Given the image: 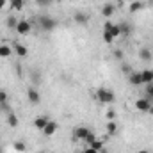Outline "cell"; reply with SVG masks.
<instances>
[{
	"label": "cell",
	"instance_id": "1",
	"mask_svg": "<svg viewBox=\"0 0 153 153\" xmlns=\"http://www.w3.org/2000/svg\"><path fill=\"white\" fill-rule=\"evenodd\" d=\"M96 100H98L100 103H103V105H111V103L116 100V96H114V93H112L111 89L100 87V89H96Z\"/></svg>",
	"mask_w": 153,
	"mask_h": 153
},
{
	"label": "cell",
	"instance_id": "2",
	"mask_svg": "<svg viewBox=\"0 0 153 153\" xmlns=\"http://www.w3.org/2000/svg\"><path fill=\"white\" fill-rule=\"evenodd\" d=\"M39 27H41V30H45V32H52L55 27H57V22H55V18H52V16H39Z\"/></svg>",
	"mask_w": 153,
	"mask_h": 153
},
{
	"label": "cell",
	"instance_id": "3",
	"mask_svg": "<svg viewBox=\"0 0 153 153\" xmlns=\"http://www.w3.org/2000/svg\"><path fill=\"white\" fill-rule=\"evenodd\" d=\"M14 30H16L20 36H29L30 30H32V23H30L29 20H18V25H16Z\"/></svg>",
	"mask_w": 153,
	"mask_h": 153
},
{
	"label": "cell",
	"instance_id": "4",
	"mask_svg": "<svg viewBox=\"0 0 153 153\" xmlns=\"http://www.w3.org/2000/svg\"><path fill=\"white\" fill-rule=\"evenodd\" d=\"M135 109L139 111V112H146L148 114V111H150V107H152L153 103H152V100H148L146 96L144 98H139V100H135Z\"/></svg>",
	"mask_w": 153,
	"mask_h": 153
},
{
	"label": "cell",
	"instance_id": "5",
	"mask_svg": "<svg viewBox=\"0 0 153 153\" xmlns=\"http://www.w3.org/2000/svg\"><path fill=\"white\" fill-rule=\"evenodd\" d=\"M27 98H29V102H30V103H34V105H38L39 102H41L39 91L36 89V87H29V89H27Z\"/></svg>",
	"mask_w": 153,
	"mask_h": 153
},
{
	"label": "cell",
	"instance_id": "6",
	"mask_svg": "<svg viewBox=\"0 0 153 153\" xmlns=\"http://www.w3.org/2000/svg\"><path fill=\"white\" fill-rule=\"evenodd\" d=\"M57 128H59V126H57V123L50 119V121H48V125H46V126H45L41 132H43V135H46V137H52V135L57 132Z\"/></svg>",
	"mask_w": 153,
	"mask_h": 153
},
{
	"label": "cell",
	"instance_id": "7",
	"mask_svg": "<svg viewBox=\"0 0 153 153\" xmlns=\"http://www.w3.org/2000/svg\"><path fill=\"white\" fill-rule=\"evenodd\" d=\"M87 134H89V128L87 126H76L75 130H73V137H75L76 141H84Z\"/></svg>",
	"mask_w": 153,
	"mask_h": 153
},
{
	"label": "cell",
	"instance_id": "8",
	"mask_svg": "<svg viewBox=\"0 0 153 153\" xmlns=\"http://www.w3.org/2000/svg\"><path fill=\"white\" fill-rule=\"evenodd\" d=\"M139 59L143 61V62H150L153 59V53L150 48H146V46H143V48H139Z\"/></svg>",
	"mask_w": 153,
	"mask_h": 153
},
{
	"label": "cell",
	"instance_id": "9",
	"mask_svg": "<svg viewBox=\"0 0 153 153\" xmlns=\"http://www.w3.org/2000/svg\"><path fill=\"white\" fill-rule=\"evenodd\" d=\"M73 22L78 23V25H85V23L89 22V16H87V13H80V11H76L75 14H73Z\"/></svg>",
	"mask_w": 153,
	"mask_h": 153
},
{
	"label": "cell",
	"instance_id": "10",
	"mask_svg": "<svg viewBox=\"0 0 153 153\" xmlns=\"http://www.w3.org/2000/svg\"><path fill=\"white\" fill-rule=\"evenodd\" d=\"M128 82L132 84V85H143V78H141V71H132L130 75H128Z\"/></svg>",
	"mask_w": 153,
	"mask_h": 153
},
{
	"label": "cell",
	"instance_id": "11",
	"mask_svg": "<svg viewBox=\"0 0 153 153\" xmlns=\"http://www.w3.org/2000/svg\"><path fill=\"white\" fill-rule=\"evenodd\" d=\"M48 121H50V117H48V116H38V117L34 119V126H36L38 130H43V128L48 125Z\"/></svg>",
	"mask_w": 153,
	"mask_h": 153
},
{
	"label": "cell",
	"instance_id": "12",
	"mask_svg": "<svg viewBox=\"0 0 153 153\" xmlns=\"http://www.w3.org/2000/svg\"><path fill=\"white\" fill-rule=\"evenodd\" d=\"M13 52H14L18 57H27V53H29L27 46H25V45H20V43H16V45L13 46Z\"/></svg>",
	"mask_w": 153,
	"mask_h": 153
},
{
	"label": "cell",
	"instance_id": "13",
	"mask_svg": "<svg viewBox=\"0 0 153 153\" xmlns=\"http://www.w3.org/2000/svg\"><path fill=\"white\" fill-rule=\"evenodd\" d=\"M114 11H116L114 4H103L102 5V16H105V18H111L114 14Z\"/></svg>",
	"mask_w": 153,
	"mask_h": 153
},
{
	"label": "cell",
	"instance_id": "14",
	"mask_svg": "<svg viewBox=\"0 0 153 153\" xmlns=\"http://www.w3.org/2000/svg\"><path fill=\"white\" fill-rule=\"evenodd\" d=\"M141 78H143V84L148 85L153 82V70H143L141 71Z\"/></svg>",
	"mask_w": 153,
	"mask_h": 153
},
{
	"label": "cell",
	"instance_id": "15",
	"mask_svg": "<svg viewBox=\"0 0 153 153\" xmlns=\"http://www.w3.org/2000/svg\"><path fill=\"white\" fill-rule=\"evenodd\" d=\"M7 125H9L11 128H16V126L20 125V119H18V116L14 114V112H9V114H7Z\"/></svg>",
	"mask_w": 153,
	"mask_h": 153
},
{
	"label": "cell",
	"instance_id": "16",
	"mask_svg": "<svg viewBox=\"0 0 153 153\" xmlns=\"http://www.w3.org/2000/svg\"><path fill=\"white\" fill-rule=\"evenodd\" d=\"M119 30H121V36H130L132 34V25L126 23V22H121L119 23Z\"/></svg>",
	"mask_w": 153,
	"mask_h": 153
},
{
	"label": "cell",
	"instance_id": "17",
	"mask_svg": "<svg viewBox=\"0 0 153 153\" xmlns=\"http://www.w3.org/2000/svg\"><path fill=\"white\" fill-rule=\"evenodd\" d=\"M105 132H107V135H116V132H117V125H116V121H107V125H105Z\"/></svg>",
	"mask_w": 153,
	"mask_h": 153
},
{
	"label": "cell",
	"instance_id": "18",
	"mask_svg": "<svg viewBox=\"0 0 153 153\" xmlns=\"http://www.w3.org/2000/svg\"><path fill=\"white\" fill-rule=\"evenodd\" d=\"M143 7H144V4H143L141 0H134V2L130 4V7H128V11H130V13H137V11H141Z\"/></svg>",
	"mask_w": 153,
	"mask_h": 153
},
{
	"label": "cell",
	"instance_id": "19",
	"mask_svg": "<svg viewBox=\"0 0 153 153\" xmlns=\"http://www.w3.org/2000/svg\"><path fill=\"white\" fill-rule=\"evenodd\" d=\"M11 53H13V46L0 45V57H11Z\"/></svg>",
	"mask_w": 153,
	"mask_h": 153
},
{
	"label": "cell",
	"instance_id": "20",
	"mask_svg": "<svg viewBox=\"0 0 153 153\" xmlns=\"http://www.w3.org/2000/svg\"><path fill=\"white\" fill-rule=\"evenodd\" d=\"M13 148H14V152H20V153L27 152V144L23 141H14L13 143Z\"/></svg>",
	"mask_w": 153,
	"mask_h": 153
},
{
	"label": "cell",
	"instance_id": "21",
	"mask_svg": "<svg viewBox=\"0 0 153 153\" xmlns=\"http://www.w3.org/2000/svg\"><path fill=\"white\" fill-rule=\"evenodd\" d=\"M25 5V0H11V9L13 11H22Z\"/></svg>",
	"mask_w": 153,
	"mask_h": 153
},
{
	"label": "cell",
	"instance_id": "22",
	"mask_svg": "<svg viewBox=\"0 0 153 153\" xmlns=\"http://www.w3.org/2000/svg\"><path fill=\"white\" fill-rule=\"evenodd\" d=\"M105 32H111V34H112V38H119V36H121V30H119V23H117V25H114V23H112V25H111V29H109V30H105Z\"/></svg>",
	"mask_w": 153,
	"mask_h": 153
},
{
	"label": "cell",
	"instance_id": "23",
	"mask_svg": "<svg viewBox=\"0 0 153 153\" xmlns=\"http://www.w3.org/2000/svg\"><path fill=\"white\" fill-rule=\"evenodd\" d=\"M89 148H93V150H96V152L100 153L102 150H103V143H102L100 139H96V141H93V143L89 144Z\"/></svg>",
	"mask_w": 153,
	"mask_h": 153
},
{
	"label": "cell",
	"instance_id": "24",
	"mask_svg": "<svg viewBox=\"0 0 153 153\" xmlns=\"http://www.w3.org/2000/svg\"><path fill=\"white\" fill-rule=\"evenodd\" d=\"M7 100H9L7 91H5V89H0V105H5V103H7Z\"/></svg>",
	"mask_w": 153,
	"mask_h": 153
},
{
	"label": "cell",
	"instance_id": "25",
	"mask_svg": "<svg viewBox=\"0 0 153 153\" xmlns=\"http://www.w3.org/2000/svg\"><path fill=\"white\" fill-rule=\"evenodd\" d=\"M5 23H7V27H9V29H16V25H18V20H16L14 16H9Z\"/></svg>",
	"mask_w": 153,
	"mask_h": 153
},
{
	"label": "cell",
	"instance_id": "26",
	"mask_svg": "<svg viewBox=\"0 0 153 153\" xmlns=\"http://www.w3.org/2000/svg\"><path fill=\"white\" fill-rule=\"evenodd\" d=\"M103 41H105L107 45H112V43H114V38H112V34H111V32H105V30H103Z\"/></svg>",
	"mask_w": 153,
	"mask_h": 153
},
{
	"label": "cell",
	"instance_id": "27",
	"mask_svg": "<svg viewBox=\"0 0 153 153\" xmlns=\"http://www.w3.org/2000/svg\"><path fill=\"white\" fill-rule=\"evenodd\" d=\"M146 98L148 100H153V82L146 85Z\"/></svg>",
	"mask_w": 153,
	"mask_h": 153
},
{
	"label": "cell",
	"instance_id": "28",
	"mask_svg": "<svg viewBox=\"0 0 153 153\" xmlns=\"http://www.w3.org/2000/svg\"><path fill=\"white\" fill-rule=\"evenodd\" d=\"M121 71H123V73H126V75H130L134 70H132V66H130V64H125V62H123V64H121Z\"/></svg>",
	"mask_w": 153,
	"mask_h": 153
},
{
	"label": "cell",
	"instance_id": "29",
	"mask_svg": "<svg viewBox=\"0 0 153 153\" xmlns=\"http://www.w3.org/2000/svg\"><path fill=\"white\" fill-rule=\"evenodd\" d=\"M84 141H85V143H87V144H91V143H93V141H96V135H94V134H93V132H91V130H89V134H87V135H85V139H84Z\"/></svg>",
	"mask_w": 153,
	"mask_h": 153
},
{
	"label": "cell",
	"instance_id": "30",
	"mask_svg": "<svg viewBox=\"0 0 153 153\" xmlns=\"http://www.w3.org/2000/svg\"><path fill=\"white\" fill-rule=\"evenodd\" d=\"M114 57L117 59V61H123V57H125L123 50H114Z\"/></svg>",
	"mask_w": 153,
	"mask_h": 153
},
{
	"label": "cell",
	"instance_id": "31",
	"mask_svg": "<svg viewBox=\"0 0 153 153\" xmlns=\"http://www.w3.org/2000/svg\"><path fill=\"white\" fill-rule=\"evenodd\" d=\"M114 117H116L114 111H109V112H107V119H109V121H114Z\"/></svg>",
	"mask_w": 153,
	"mask_h": 153
},
{
	"label": "cell",
	"instance_id": "32",
	"mask_svg": "<svg viewBox=\"0 0 153 153\" xmlns=\"http://www.w3.org/2000/svg\"><path fill=\"white\" fill-rule=\"evenodd\" d=\"M36 2H38L39 5H48V4H50L52 0H36Z\"/></svg>",
	"mask_w": 153,
	"mask_h": 153
},
{
	"label": "cell",
	"instance_id": "33",
	"mask_svg": "<svg viewBox=\"0 0 153 153\" xmlns=\"http://www.w3.org/2000/svg\"><path fill=\"white\" fill-rule=\"evenodd\" d=\"M82 153H98L96 152V150H93V148H89V146H87V148H85V150H84V152Z\"/></svg>",
	"mask_w": 153,
	"mask_h": 153
},
{
	"label": "cell",
	"instance_id": "34",
	"mask_svg": "<svg viewBox=\"0 0 153 153\" xmlns=\"http://www.w3.org/2000/svg\"><path fill=\"white\" fill-rule=\"evenodd\" d=\"M5 5H7V0H0V11H2Z\"/></svg>",
	"mask_w": 153,
	"mask_h": 153
},
{
	"label": "cell",
	"instance_id": "35",
	"mask_svg": "<svg viewBox=\"0 0 153 153\" xmlns=\"http://www.w3.org/2000/svg\"><path fill=\"white\" fill-rule=\"evenodd\" d=\"M148 114H150V116H153V105L150 107V111H148Z\"/></svg>",
	"mask_w": 153,
	"mask_h": 153
},
{
	"label": "cell",
	"instance_id": "36",
	"mask_svg": "<svg viewBox=\"0 0 153 153\" xmlns=\"http://www.w3.org/2000/svg\"><path fill=\"white\" fill-rule=\"evenodd\" d=\"M135 153H150L148 150H139V152H135Z\"/></svg>",
	"mask_w": 153,
	"mask_h": 153
},
{
	"label": "cell",
	"instance_id": "37",
	"mask_svg": "<svg viewBox=\"0 0 153 153\" xmlns=\"http://www.w3.org/2000/svg\"><path fill=\"white\" fill-rule=\"evenodd\" d=\"M116 2H117V4H119V5H121V4H123V2H125V0H116Z\"/></svg>",
	"mask_w": 153,
	"mask_h": 153
},
{
	"label": "cell",
	"instance_id": "38",
	"mask_svg": "<svg viewBox=\"0 0 153 153\" xmlns=\"http://www.w3.org/2000/svg\"><path fill=\"white\" fill-rule=\"evenodd\" d=\"M150 4H152V5H153V0H150Z\"/></svg>",
	"mask_w": 153,
	"mask_h": 153
},
{
	"label": "cell",
	"instance_id": "39",
	"mask_svg": "<svg viewBox=\"0 0 153 153\" xmlns=\"http://www.w3.org/2000/svg\"><path fill=\"white\" fill-rule=\"evenodd\" d=\"M38 153H46V152H38Z\"/></svg>",
	"mask_w": 153,
	"mask_h": 153
}]
</instances>
